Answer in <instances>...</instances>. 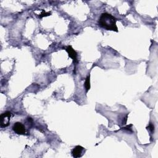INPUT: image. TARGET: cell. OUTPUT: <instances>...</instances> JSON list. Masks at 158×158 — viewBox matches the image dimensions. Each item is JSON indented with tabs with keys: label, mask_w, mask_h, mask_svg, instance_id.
Segmentation results:
<instances>
[{
	"label": "cell",
	"mask_w": 158,
	"mask_h": 158,
	"mask_svg": "<svg viewBox=\"0 0 158 158\" xmlns=\"http://www.w3.org/2000/svg\"><path fill=\"white\" fill-rule=\"evenodd\" d=\"M117 19L115 17L109 13H102L99 19V25L107 30L118 32L116 25Z\"/></svg>",
	"instance_id": "obj_1"
},
{
	"label": "cell",
	"mask_w": 158,
	"mask_h": 158,
	"mask_svg": "<svg viewBox=\"0 0 158 158\" xmlns=\"http://www.w3.org/2000/svg\"><path fill=\"white\" fill-rule=\"evenodd\" d=\"M12 113L10 111H6L3 113L0 116V126L2 128L6 127L10 125Z\"/></svg>",
	"instance_id": "obj_2"
},
{
	"label": "cell",
	"mask_w": 158,
	"mask_h": 158,
	"mask_svg": "<svg viewBox=\"0 0 158 158\" xmlns=\"http://www.w3.org/2000/svg\"><path fill=\"white\" fill-rule=\"evenodd\" d=\"M13 131L18 135H25L26 133V129L25 126L19 122H16L13 126Z\"/></svg>",
	"instance_id": "obj_3"
},
{
	"label": "cell",
	"mask_w": 158,
	"mask_h": 158,
	"mask_svg": "<svg viewBox=\"0 0 158 158\" xmlns=\"http://www.w3.org/2000/svg\"><path fill=\"white\" fill-rule=\"evenodd\" d=\"M84 150V148L81 146H77L72 150V156L75 157H80L83 155V151Z\"/></svg>",
	"instance_id": "obj_4"
},
{
	"label": "cell",
	"mask_w": 158,
	"mask_h": 158,
	"mask_svg": "<svg viewBox=\"0 0 158 158\" xmlns=\"http://www.w3.org/2000/svg\"><path fill=\"white\" fill-rule=\"evenodd\" d=\"M66 51L69 55V56L72 59L74 63L77 62V52L73 49V48L71 46H68L66 48Z\"/></svg>",
	"instance_id": "obj_5"
},
{
	"label": "cell",
	"mask_w": 158,
	"mask_h": 158,
	"mask_svg": "<svg viewBox=\"0 0 158 158\" xmlns=\"http://www.w3.org/2000/svg\"><path fill=\"white\" fill-rule=\"evenodd\" d=\"M91 85H90V74L87 77L85 82V88L86 89V91L88 92L90 89Z\"/></svg>",
	"instance_id": "obj_6"
},
{
	"label": "cell",
	"mask_w": 158,
	"mask_h": 158,
	"mask_svg": "<svg viewBox=\"0 0 158 158\" xmlns=\"http://www.w3.org/2000/svg\"><path fill=\"white\" fill-rule=\"evenodd\" d=\"M50 15H51V13H46V12L43 11L42 13H41V14L39 16V17H40V18H41V17H46V16H50Z\"/></svg>",
	"instance_id": "obj_7"
}]
</instances>
